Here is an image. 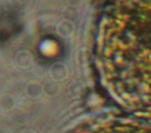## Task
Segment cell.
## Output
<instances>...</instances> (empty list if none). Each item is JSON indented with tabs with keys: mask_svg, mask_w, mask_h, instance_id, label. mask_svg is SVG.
Listing matches in <instances>:
<instances>
[{
	"mask_svg": "<svg viewBox=\"0 0 151 133\" xmlns=\"http://www.w3.org/2000/svg\"><path fill=\"white\" fill-rule=\"evenodd\" d=\"M96 65L118 105L151 112V0H107L98 24Z\"/></svg>",
	"mask_w": 151,
	"mask_h": 133,
	"instance_id": "6da1fadb",
	"label": "cell"
},
{
	"mask_svg": "<svg viewBox=\"0 0 151 133\" xmlns=\"http://www.w3.org/2000/svg\"><path fill=\"white\" fill-rule=\"evenodd\" d=\"M74 133H151V120L132 117H110L98 119Z\"/></svg>",
	"mask_w": 151,
	"mask_h": 133,
	"instance_id": "7a4b0ae2",
	"label": "cell"
}]
</instances>
